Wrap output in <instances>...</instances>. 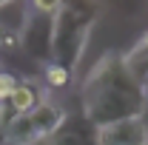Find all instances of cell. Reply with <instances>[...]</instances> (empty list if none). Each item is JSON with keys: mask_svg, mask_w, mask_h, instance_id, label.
Wrapping results in <instances>:
<instances>
[{"mask_svg": "<svg viewBox=\"0 0 148 145\" xmlns=\"http://www.w3.org/2000/svg\"><path fill=\"white\" fill-rule=\"evenodd\" d=\"M97 134H100V128L88 122L83 117V111H77L74 117H66L63 128L54 134V142L57 145H100Z\"/></svg>", "mask_w": 148, "mask_h": 145, "instance_id": "5b68a950", "label": "cell"}, {"mask_svg": "<svg viewBox=\"0 0 148 145\" xmlns=\"http://www.w3.org/2000/svg\"><path fill=\"white\" fill-rule=\"evenodd\" d=\"M145 100L148 97L140 77L134 74V68H128L120 51H106L91 66L80 88V111L97 128L123 120H143Z\"/></svg>", "mask_w": 148, "mask_h": 145, "instance_id": "6da1fadb", "label": "cell"}, {"mask_svg": "<svg viewBox=\"0 0 148 145\" xmlns=\"http://www.w3.org/2000/svg\"><path fill=\"white\" fill-rule=\"evenodd\" d=\"M6 3H12V0H0V6H6Z\"/></svg>", "mask_w": 148, "mask_h": 145, "instance_id": "5bb4252c", "label": "cell"}, {"mask_svg": "<svg viewBox=\"0 0 148 145\" xmlns=\"http://www.w3.org/2000/svg\"><path fill=\"white\" fill-rule=\"evenodd\" d=\"M26 117H29V122H32V128H34L37 140H49V137H54L57 131L63 128V122H66L69 114L60 108L57 103L43 100V103H40L32 114H26Z\"/></svg>", "mask_w": 148, "mask_h": 145, "instance_id": "8992f818", "label": "cell"}, {"mask_svg": "<svg viewBox=\"0 0 148 145\" xmlns=\"http://www.w3.org/2000/svg\"><path fill=\"white\" fill-rule=\"evenodd\" d=\"M20 46L29 51V57L49 66V60L54 57V17L32 14L20 31Z\"/></svg>", "mask_w": 148, "mask_h": 145, "instance_id": "3957f363", "label": "cell"}, {"mask_svg": "<svg viewBox=\"0 0 148 145\" xmlns=\"http://www.w3.org/2000/svg\"><path fill=\"white\" fill-rule=\"evenodd\" d=\"M14 43H17V37H14V34H9V31H3V29H0V46H14Z\"/></svg>", "mask_w": 148, "mask_h": 145, "instance_id": "4fadbf2b", "label": "cell"}, {"mask_svg": "<svg viewBox=\"0 0 148 145\" xmlns=\"http://www.w3.org/2000/svg\"><path fill=\"white\" fill-rule=\"evenodd\" d=\"M43 77H46V83H49L51 88H66V85L74 80V74L66 71V68H63V66H57V63H49Z\"/></svg>", "mask_w": 148, "mask_h": 145, "instance_id": "30bf717a", "label": "cell"}, {"mask_svg": "<svg viewBox=\"0 0 148 145\" xmlns=\"http://www.w3.org/2000/svg\"><path fill=\"white\" fill-rule=\"evenodd\" d=\"M123 60L128 63V68H134V71H137V66H140V63H148V31L140 37L134 46H131L125 54H123Z\"/></svg>", "mask_w": 148, "mask_h": 145, "instance_id": "9c48e42d", "label": "cell"}, {"mask_svg": "<svg viewBox=\"0 0 148 145\" xmlns=\"http://www.w3.org/2000/svg\"><path fill=\"white\" fill-rule=\"evenodd\" d=\"M17 77L14 74H9V71H0V103H6L12 94H14V88H17Z\"/></svg>", "mask_w": 148, "mask_h": 145, "instance_id": "7c38bea8", "label": "cell"}, {"mask_svg": "<svg viewBox=\"0 0 148 145\" xmlns=\"http://www.w3.org/2000/svg\"><path fill=\"white\" fill-rule=\"evenodd\" d=\"M32 9H34V14H46V17H54L57 12L63 9V0H32Z\"/></svg>", "mask_w": 148, "mask_h": 145, "instance_id": "8fae6325", "label": "cell"}, {"mask_svg": "<svg viewBox=\"0 0 148 145\" xmlns=\"http://www.w3.org/2000/svg\"><path fill=\"white\" fill-rule=\"evenodd\" d=\"M100 6L97 0H63V9L54 14V57L51 63L66 71H77L86 54L88 34L97 26Z\"/></svg>", "mask_w": 148, "mask_h": 145, "instance_id": "7a4b0ae2", "label": "cell"}, {"mask_svg": "<svg viewBox=\"0 0 148 145\" xmlns=\"http://www.w3.org/2000/svg\"><path fill=\"white\" fill-rule=\"evenodd\" d=\"M100 145H148V125L143 120H123L100 128Z\"/></svg>", "mask_w": 148, "mask_h": 145, "instance_id": "277c9868", "label": "cell"}, {"mask_svg": "<svg viewBox=\"0 0 148 145\" xmlns=\"http://www.w3.org/2000/svg\"><path fill=\"white\" fill-rule=\"evenodd\" d=\"M46 97H43V91L37 88L34 83H17V88H14V94L6 100V105L14 111L17 117H26V114H32V111L43 103Z\"/></svg>", "mask_w": 148, "mask_h": 145, "instance_id": "52a82bcc", "label": "cell"}, {"mask_svg": "<svg viewBox=\"0 0 148 145\" xmlns=\"http://www.w3.org/2000/svg\"><path fill=\"white\" fill-rule=\"evenodd\" d=\"M3 142H9V145H34V142H40V140H37L29 117H17V120L9 125V131L3 134Z\"/></svg>", "mask_w": 148, "mask_h": 145, "instance_id": "ba28073f", "label": "cell"}]
</instances>
